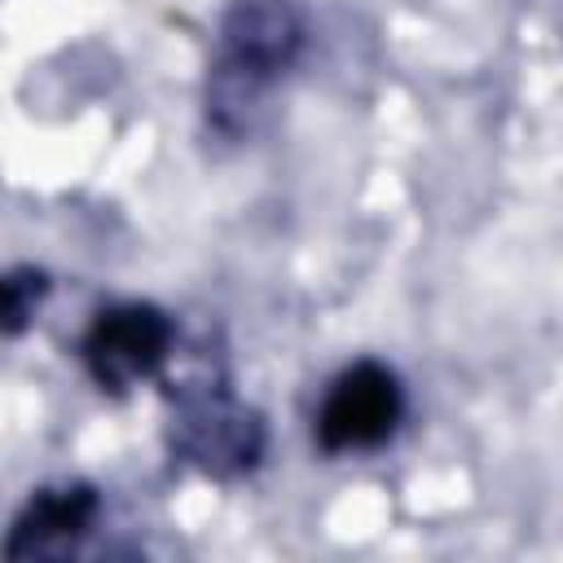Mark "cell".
I'll return each mask as SVG.
<instances>
[{
	"instance_id": "obj_1",
	"label": "cell",
	"mask_w": 563,
	"mask_h": 563,
	"mask_svg": "<svg viewBox=\"0 0 563 563\" xmlns=\"http://www.w3.org/2000/svg\"><path fill=\"white\" fill-rule=\"evenodd\" d=\"M308 53L299 0H229L202 75V123L216 141H251Z\"/></svg>"
},
{
	"instance_id": "obj_2",
	"label": "cell",
	"mask_w": 563,
	"mask_h": 563,
	"mask_svg": "<svg viewBox=\"0 0 563 563\" xmlns=\"http://www.w3.org/2000/svg\"><path fill=\"white\" fill-rule=\"evenodd\" d=\"M167 444L211 479H242L268 453V422L233 391L229 369L211 361L167 387Z\"/></svg>"
},
{
	"instance_id": "obj_3",
	"label": "cell",
	"mask_w": 563,
	"mask_h": 563,
	"mask_svg": "<svg viewBox=\"0 0 563 563\" xmlns=\"http://www.w3.org/2000/svg\"><path fill=\"white\" fill-rule=\"evenodd\" d=\"M409 413L400 374L378 356L347 361L321 391L312 413V440L325 457H361L387 449Z\"/></svg>"
},
{
	"instance_id": "obj_4",
	"label": "cell",
	"mask_w": 563,
	"mask_h": 563,
	"mask_svg": "<svg viewBox=\"0 0 563 563\" xmlns=\"http://www.w3.org/2000/svg\"><path fill=\"white\" fill-rule=\"evenodd\" d=\"M176 356V317L154 299H119L92 312L79 361L97 391L128 396L132 387L158 378Z\"/></svg>"
},
{
	"instance_id": "obj_5",
	"label": "cell",
	"mask_w": 563,
	"mask_h": 563,
	"mask_svg": "<svg viewBox=\"0 0 563 563\" xmlns=\"http://www.w3.org/2000/svg\"><path fill=\"white\" fill-rule=\"evenodd\" d=\"M101 488L88 479H57V484H40L18 515L9 519V532L0 541V554L13 563H31V559H70L84 550V541L97 532L101 523Z\"/></svg>"
},
{
	"instance_id": "obj_6",
	"label": "cell",
	"mask_w": 563,
	"mask_h": 563,
	"mask_svg": "<svg viewBox=\"0 0 563 563\" xmlns=\"http://www.w3.org/2000/svg\"><path fill=\"white\" fill-rule=\"evenodd\" d=\"M48 295H53V282L44 268H31V264L0 268V339L31 330V321L40 317Z\"/></svg>"
}]
</instances>
